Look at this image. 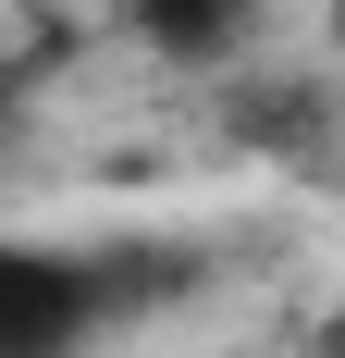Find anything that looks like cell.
<instances>
[{"label":"cell","mask_w":345,"mask_h":358,"mask_svg":"<svg viewBox=\"0 0 345 358\" xmlns=\"http://www.w3.org/2000/svg\"><path fill=\"white\" fill-rule=\"evenodd\" d=\"M111 309H124V272L111 259L0 235V358H87Z\"/></svg>","instance_id":"6da1fadb"},{"label":"cell","mask_w":345,"mask_h":358,"mask_svg":"<svg viewBox=\"0 0 345 358\" xmlns=\"http://www.w3.org/2000/svg\"><path fill=\"white\" fill-rule=\"evenodd\" d=\"M124 25H136L161 62H222V50H247L259 0H124Z\"/></svg>","instance_id":"7a4b0ae2"}]
</instances>
